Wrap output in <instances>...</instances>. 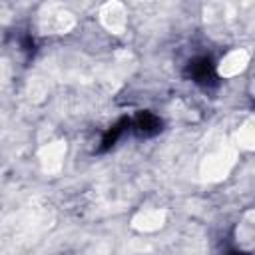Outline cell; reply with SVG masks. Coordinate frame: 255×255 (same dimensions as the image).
I'll return each instance as SVG.
<instances>
[{"label":"cell","instance_id":"1","mask_svg":"<svg viewBox=\"0 0 255 255\" xmlns=\"http://www.w3.org/2000/svg\"><path fill=\"white\" fill-rule=\"evenodd\" d=\"M237 161V149L233 145H221L209 151L199 165V175L203 181H221L225 179Z\"/></svg>","mask_w":255,"mask_h":255},{"label":"cell","instance_id":"2","mask_svg":"<svg viewBox=\"0 0 255 255\" xmlns=\"http://www.w3.org/2000/svg\"><path fill=\"white\" fill-rule=\"evenodd\" d=\"M76 26V16L66 10L62 4L50 2L44 4L38 14V30L40 34H66Z\"/></svg>","mask_w":255,"mask_h":255},{"label":"cell","instance_id":"7","mask_svg":"<svg viewBox=\"0 0 255 255\" xmlns=\"http://www.w3.org/2000/svg\"><path fill=\"white\" fill-rule=\"evenodd\" d=\"M235 141L239 147L251 151L255 149V128H253V120H247L245 124H241V128L235 133Z\"/></svg>","mask_w":255,"mask_h":255},{"label":"cell","instance_id":"3","mask_svg":"<svg viewBox=\"0 0 255 255\" xmlns=\"http://www.w3.org/2000/svg\"><path fill=\"white\" fill-rule=\"evenodd\" d=\"M66 141L64 139H54L46 145H42L38 149V159H40V165H42V171L48 173V175H54L62 169L64 165V155H66Z\"/></svg>","mask_w":255,"mask_h":255},{"label":"cell","instance_id":"4","mask_svg":"<svg viewBox=\"0 0 255 255\" xmlns=\"http://www.w3.org/2000/svg\"><path fill=\"white\" fill-rule=\"evenodd\" d=\"M100 22L112 34L126 32V26H128V10H126V6L122 2H116V0L106 2L100 8Z\"/></svg>","mask_w":255,"mask_h":255},{"label":"cell","instance_id":"5","mask_svg":"<svg viewBox=\"0 0 255 255\" xmlns=\"http://www.w3.org/2000/svg\"><path fill=\"white\" fill-rule=\"evenodd\" d=\"M247 64H249V52L243 48H237L221 58V62L217 66V74L221 78H233V76L241 74L247 68Z\"/></svg>","mask_w":255,"mask_h":255},{"label":"cell","instance_id":"9","mask_svg":"<svg viewBox=\"0 0 255 255\" xmlns=\"http://www.w3.org/2000/svg\"><path fill=\"white\" fill-rule=\"evenodd\" d=\"M8 76H10V66L6 60H0V86L8 82Z\"/></svg>","mask_w":255,"mask_h":255},{"label":"cell","instance_id":"8","mask_svg":"<svg viewBox=\"0 0 255 255\" xmlns=\"http://www.w3.org/2000/svg\"><path fill=\"white\" fill-rule=\"evenodd\" d=\"M253 211H247L245 213V221L239 223V229H237V241L243 245V247H251L253 243Z\"/></svg>","mask_w":255,"mask_h":255},{"label":"cell","instance_id":"6","mask_svg":"<svg viewBox=\"0 0 255 255\" xmlns=\"http://www.w3.org/2000/svg\"><path fill=\"white\" fill-rule=\"evenodd\" d=\"M165 219H167V213L163 209H145L131 217V227L141 233H151L161 229Z\"/></svg>","mask_w":255,"mask_h":255}]
</instances>
